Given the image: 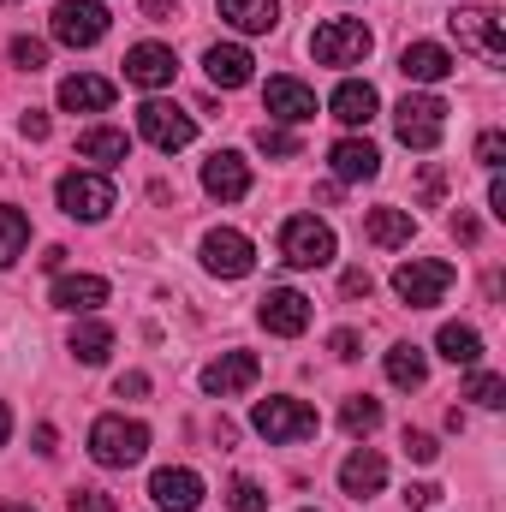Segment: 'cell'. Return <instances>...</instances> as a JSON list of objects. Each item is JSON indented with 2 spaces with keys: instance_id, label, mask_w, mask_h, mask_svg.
I'll use <instances>...</instances> for the list:
<instances>
[{
  "instance_id": "cell-1",
  "label": "cell",
  "mask_w": 506,
  "mask_h": 512,
  "mask_svg": "<svg viewBox=\"0 0 506 512\" xmlns=\"http://www.w3.org/2000/svg\"><path fill=\"white\" fill-rule=\"evenodd\" d=\"M149 453V429L137 417H96L90 423V459L108 465V471H126Z\"/></svg>"
},
{
  "instance_id": "cell-2",
  "label": "cell",
  "mask_w": 506,
  "mask_h": 512,
  "mask_svg": "<svg viewBox=\"0 0 506 512\" xmlns=\"http://www.w3.org/2000/svg\"><path fill=\"white\" fill-rule=\"evenodd\" d=\"M370 48H376V36H370V24H364V18H328V24L310 36L316 66H364V60H370Z\"/></svg>"
},
{
  "instance_id": "cell-3",
  "label": "cell",
  "mask_w": 506,
  "mask_h": 512,
  "mask_svg": "<svg viewBox=\"0 0 506 512\" xmlns=\"http://www.w3.org/2000/svg\"><path fill=\"white\" fill-rule=\"evenodd\" d=\"M251 423H256V435H268L274 447H292V441H310V435L322 429V417H316V405H304V399H256Z\"/></svg>"
},
{
  "instance_id": "cell-4",
  "label": "cell",
  "mask_w": 506,
  "mask_h": 512,
  "mask_svg": "<svg viewBox=\"0 0 506 512\" xmlns=\"http://www.w3.org/2000/svg\"><path fill=\"white\" fill-rule=\"evenodd\" d=\"M393 131H399L405 149H435L441 131H447V102L429 96V90H411V96L393 108Z\"/></svg>"
},
{
  "instance_id": "cell-5",
  "label": "cell",
  "mask_w": 506,
  "mask_h": 512,
  "mask_svg": "<svg viewBox=\"0 0 506 512\" xmlns=\"http://www.w3.org/2000/svg\"><path fill=\"white\" fill-rule=\"evenodd\" d=\"M334 227L328 221H316V215H292L286 227H280V256H286V268H328L334 262Z\"/></svg>"
},
{
  "instance_id": "cell-6",
  "label": "cell",
  "mask_w": 506,
  "mask_h": 512,
  "mask_svg": "<svg viewBox=\"0 0 506 512\" xmlns=\"http://www.w3.org/2000/svg\"><path fill=\"white\" fill-rule=\"evenodd\" d=\"M453 280H459V268H453V262H429V256H411V262H399V268H393V292H399L411 310L441 304Z\"/></svg>"
},
{
  "instance_id": "cell-7",
  "label": "cell",
  "mask_w": 506,
  "mask_h": 512,
  "mask_svg": "<svg viewBox=\"0 0 506 512\" xmlns=\"http://www.w3.org/2000/svg\"><path fill=\"white\" fill-rule=\"evenodd\" d=\"M48 30H54V42H66V48H96V42L108 36V6H102V0H60L54 18H48Z\"/></svg>"
},
{
  "instance_id": "cell-8",
  "label": "cell",
  "mask_w": 506,
  "mask_h": 512,
  "mask_svg": "<svg viewBox=\"0 0 506 512\" xmlns=\"http://www.w3.org/2000/svg\"><path fill=\"white\" fill-rule=\"evenodd\" d=\"M54 197H60V209H66L72 221H102V215L120 203L108 173H66V179L54 185Z\"/></svg>"
},
{
  "instance_id": "cell-9",
  "label": "cell",
  "mask_w": 506,
  "mask_h": 512,
  "mask_svg": "<svg viewBox=\"0 0 506 512\" xmlns=\"http://www.w3.org/2000/svg\"><path fill=\"white\" fill-rule=\"evenodd\" d=\"M447 30L459 36V48L483 54L489 66H506V36H501V18H495L489 6H459V12L447 18Z\"/></svg>"
},
{
  "instance_id": "cell-10",
  "label": "cell",
  "mask_w": 506,
  "mask_h": 512,
  "mask_svg": "<svg viewBox=\"0 0 506 512\" xmlns=\"http://www.w3.org/2000/svg\"><path fill=\"white\" fill-rule=\"evenodd\" d=\"M137 131L155 143V149H191V137H197V120L185 114V108H173V102H161V96H149L143 108H137Z\"/></svg>"
},
{
  "instance_id": "cell-11",
  "label": "cell",
  "mask_w": 506,
  "mask_h": 512,
  "mask_svg": "<svg viewBox=\"0 0 506 512\" xmlns=\"http://www.w3.org/2000/svg\"><path fill=\"white\" fill-rule=\"evenodd\" d=\"M203 268L221 274V280H245V274L256 268L251 239H245L239 227H215V233H203Z\"/></svg>"
},
{
  "instance_id": "cell-12",
  "label": "cell",
  "mask_w": 506,
  "mask_h": 512,
  "mask_svg": "<svg viewBox=\"0 0 506 512\" xmlns=\"http://www.w3.org/2000/svg\"><path fill=\"white\" fill-rule=\"evenodd\" d=\"M310 298L304 292H292V286H274V292H262V304H256V322L268 328V334H280V340H298L304 328H310Z\"/></svg>"
},
{
  "instance_id": "cell-13",
  "label": "cell",
  "mask_w": 506,
  "mask_h": 512,
  "mask_svg": "<svg viewBox=\"0 0 506 512\" xmlns=\"http://www.w3.org/2000/svg\"><path fill=\"white\" fill-rule=\"evenodd\" d=\"M203 191H209V197H221V203L251 197V161H245L239 149H215V155L203 161Z\"/></svg>"
},
{
  "instance_id": "cell-14",
  "label": "cell",
  "mask_w": 506,
  "mask_h": 512,
  "mask_svg": "<svg viewBox=\"0 0 506 512\" xmlns=\"http://www.w3.org/2000/svg\"><path fill=\"white\" fill-rule=\"evenodd\" d=\"M149 501L161 512H197L203 507V477L185 471V465H167V471L149 477Z\"/></svg>"
},
{
  "instance_id": "cell-15",
  "label": "cell",
  "mask_w": 506,
  "mask_h": 512,
  "mask_svg": "<svg viewBox=\"0 0 506 512\" xmlns=\"http://www.w3.org/2000/svg\"><path fill=\"white\" fill-rule=\"evenodd\" d=\"M256 376H262L256 352H221V358L203 370V393H209V399H233V393L256 387Z\"/></svg>"
},
{
  "instance_id": "cell-16",
  "label": "cell",
  "mask_w": 506,
  "mask_h": 512,
  "mask_svg": "<svg viewBox=\"0 0 506 512\" xmlns=\"http://www.w3.org/2000/svg\"><path fill=\"white\" fill-rule=\"evenodd\" d=\"M173 72H179V54H173V48H161V42H137V48H126V78L137 84V90H167Z\"/></svg>"
},
{
  "instance_id": "cell-17",
  "label": "cell",
  "mask_w": 506,
  "mask_h": 512,
  "mask_svg": "<svg viewBox=\"0 0 506 512\" xmlns=\"http://www.w3.org/2000/svg\"><path fill=\"white\" fill-rule=\"evenodd\" d=\"M262 108H268L274 120H286V126H304V120H316V90L298 84V78H268Z\"/></svg>"
},
{
  "instance_id": "cell-18",
  "label": "cell",
  "mask_w": 506,
  "mask_h": 512,
  "mask_svg": "<svg viewBox=\"0 0 506 512\" xmlns=\"http://www.w3.org/2000/svg\"><path fill=\"white\" fill-rule=\"evenodd\" d=\"M203 72H209L215 90H245L256 78V60H251V48H239V42H215L203 54Z\"/></svg>"
},
{
  "instance_id": "cell-19",
  "label": "cell",
  "mask_w": 506,
  "mask_h": 512,
  "mask_svg": "<svg viewBox=\"0 0 506 512\" xmlns=\"http://www.w3.org/2000/svg\"><path fill=\"white\" fill-rule=\"evenodd\" d=\"M328 114H334V120H340V126H370V120H376L381 114V96H376V84H370V78H346V84H340V90H334V102H328Z\"/></svg>"
},
{
  "instance_id": "cell-20",
  "label": "cell",
  "mask_w": 506,
  "mask_h": 512,
  "mask_svg": "<svg viewBox=\"0 0 506 512\" xmlns=\"http://www.w3.org/2000/svg\"><path fill=\"white\" fill-rule=\"evenodd\" d=\"M328 161H334V179H340V185H358V179H376L381 173V149L370 137H340V143L328 149Z\"/></svg>"
},
{
  "instance_id": "cell-21",
  "label": "cell",
  "mask_w": 506,
  "mask_h": 512,
  "mask_svg": "<svg viewBox=\"0 0 506 512\" xmlns=\"http://www.w3.org/2000/svg\"><path fill=\"white\" fill-rule=\"evenodd\" d=\"M48 298H54V310L90 316V310H102V304H108V280H102V274H60Z\"/></svg>"
},
{
  "instance_id": "cell-22",
  "label": "cell",
  "mask_w": 506,
  "mask_h": 512,
  "mask_svg": "<svg viewBox=\"0 0 506 512\" xmlns=\"http://www.w3.org/2000/svg\"><path fill=\"white\" fill-rule=\"evenodd\" d=\"M381 483H387V459H381L376 447L346 453V465H340V489H346L352 501H370V495H381Z\"/></svg>"
},
{
  "instance_id": "cell-23",
  "label": "cell",
  "mask_w": 506,
  "mask_h": 512,
  "mask_svg": "<svg viewBox=\"0 0 506 512\" xmlns=\"http://www.w3.org/2000/svg\"><path fill=\"white\" fill-rule=\"evenodd\" d=\"M453 66H459V60H453L441 42H411V48L399 54V72H405L411 84H447Z\"/></svg>"
},
{
  "instance_id": "cell-24",
  "label": "cell",
  "mask_w": 506,
  "mask_h": 512,
  "mask_svg": "<svg viewBox=\"0 0 506 512\" xmlns=\"http://www.w3.org/2000/svg\"><path fill=\"white\" fill-rule=\"evenodd\" d=\"M60 108L66 114H102V108H114V84L96 78V72H78V78L60 84Z\"/></svg>"
},
{
  "instance_id": "cell-25",
  "label": "cell",
  "mask_w": 506,
  "mask_h": 512,
  "mask_svg": "<svg viewBox=\"0 0 506 512\" xmlns=\"http://www.w3.org/2000/svg\"><path fill=\"white\" fill-rule=\"evenodd\" d=\"M364 233H370V245H381V251H399V245L417 239V221H411V209H370Z\"/></svg>"
},
{
  "instance_id": "cell-26",
  "label": "cell",
  "mask_w": 506,
  "mask_h": 512,
  "mask_svg": "<svg viewBox=\"0 0 506 512\" xmlns=\"http://www.w3.org/2000/svg\"><path fill=\"white\" fill-rule=\"evenodd\" d=\"M221 18L245 36H268L280 24V0H221Z\"/></svg>"
},
{
  "instance_id": "cell-27",
  "label": "cell",
  "mask_w": 506,
  "mask_h": 512,
  "mask_svg": "<svg viewBox=\"0 0 506 512\" xmlns=\"http://www.w3.org/2000/svg\"><path fill=\"white\" fill-rule=\"evenodd\" d=\"M435 352H441L447 364H465V370H477V358H483V334H477L471 322H447V328L435 334Z\"/></svg>"
},
{
  "instance_id": "cell-28",
  "label": "cell",
  "mask_w": 506,
  "mask_h": 512,
  "mask_svg": "<svg viewBox=\"0 0 506 512\" xmlns=\"http://www.w3.org/2000/svg\"><path fill=\"white\" fill-rule=\"evenodd\" d=\"M78 155L96 161V167H120V161L131 155V137L126 131H114V126H90L84 137H78Z\"/></svg>"
},
{
  "instance_id": "cell-29",
  "label": "cell",
  "mask_w": 506,
  "mask_h": 512,
  "mask_svg": "<svg viewBox=\"0 0 506 512\" xmlns=\"http://www.w3.org/2000/svg\"><path fill=\"white\" fill-rule=\"evenodd\" d=\"M108 352H114V328L108 322H78L72 328V358L78 364H108Z\"/></svg>"
},
{
  "instance_id": "cell-30",
  "label": "cell",
  "mask_w": 506,
  "mask_h": 512,
  "mask_svg": "<svg viewBox=\"0 0 506 512\" xmlns=\"http://www.w3.org/2000/svg\"><path fill=\"white\" fill-rule=\"evenodd\" d=\"M24 245H30V215L12 209V203H0V268H12L24 256Z\"/></svg>"
},
{
  "instance_id": "cell-31",
  "label": "cell",
  "mask_w": 506,
  "mask_h": 512,
  "mask_svg": "<svg viewBox=\"0 0 506 512\" xmlns=\"http://www.w3.org/2000/svg\"><path fill=\"white\" fill-rule=\"evenodd\" d=\"M387 382L393 387H423L429 382V358H423L417 346H393V352H387Z\"/></svg>"
},
{
  "instance_id": "cell-32",
  "label": "cell",
  "mask_w": 506,
  "mask_h": 512,
  "mask_svg": "<svg viewBox=\"0 0 506 512\" xmlns=\"http://www.w3.org/2000/svg\"><path fill=\"white\" fill-rule=\"evenodd\" d=\"M340 429H346V435H370V429H381V399H370V393L346 399V405H340Z\"/></svg>"
},
{
  "instance_id": "cell-33",
  "label": "cell",
  "mask_w": 506,
  "mask_h": 512,
  "mask_svg": "<svg viewBox=\"0 0 506 512\" xmlns=\"http://www.w3.org/2000/svg\"><path fill=\"white\" fill-rule=\"evenodd\" d=\"M465 399H471V405H483V411H501V405H506V382H501V376H489V370H471Z\"/></svg>"
},
{
  "instance_id": "cell-34",
  "label": "cell",
  "mask_w": 506,
  "mask_h": 512,
  "mask_svg": "<svg viewBox=\"0 0 506 512\" xmlns=\"http://www.w3.org/2000/svg\"><path fill=\"white\" fill-rule=\"evenodd\" d=\"M12 66L42 72V66H48V42H36V36H12Z\"/></svg>"
},
{
  "instance_id": "cell-35",
  "label": "cell",
  "mask_w": 506,
  "mask_h": 512,
  "mask_svg": "<svg viewBox=\"0 0 506 512\" xmlns=\"http://www.w3.org/2000/svg\"><path fill=\"white\" fill-rule=\"evenodd\" d=\"M256 149H262V155H280V161H286V155H298L304 143H298L292 131H280V126H262V131H256Z\"/></svg>"
},
{
  "instance_id": "cell-36",
  "label": "cell",
  "mask_w": 506,
  "mask_h": 512,
  "mask_svg": "<svg viewBox=\"0 0 506 512\" xmlns=\"http://www.w3.org/2000/svg\"><path fill=\"white\" fill-rule=\"evenodd\" d=\"M227 507H233V512H268V495L256 489L251 477H239V483L227 489Z\"/></svg>"
},
{
  "instance_id": "cell-37",
  "label": "cell",
  "mask_w": 506,
  "mask_h": 512,
  "mask_svg": "<svg viewBox=\"0 0 506 512\" xmlns=\"http://www.w3.org/2000/svg\"><path fill=\"white\" fill-rule=\"evenodd\" d=\"M405 453H411L417 465H435V453H441V441H435L429 429H405Z\"/></svg>"
},
{
  "instance_id": "cell-38",
  "label": "cell",
  "mask_w": 506,
  "mask_h": 512,
  "mask_svg": "<svg viewBox=\"0 0 506 512\" xmlns=\"http://www.w3.org/2000/svg\"><path fill=\"white\" fill-rule=\"evenodd\" d=\"M66 507L72 512H114V495H108V489H72Z\"/></svg>"
},
{
  "instance_id": "cell-39",
  "label": "cell",
  "mask_w": 506,
  "mask_h": 512,
  "mask_svg": "<svg viewBox=\"0 0 506 512\" xmlns=\"http://www.w3.org/2000/svg\"><path fill=\"white\" fill-rule=\"evenodd\" d=\"M501 155H506V137L501 131H483V137H477V161H483L489 173H501Z\"/></svg>"
},
{
  "instance_id": "cell-40",
  "label": "cell",
  "mask_w": 506,
  "mask_h": 512,
  "mask_svg": "<svg viewBox=\"0 0 506 512\" xmlns=\"http://www.w3.org/2000/svg\"><path fill=\"white\" fill-rule=\"evenodd\" d=\"M328 346H334V358H346V364H352V358H364V340H358V328H340Z\"/></svg>"
},
{
  "instance_id": "cell-41",
  "label": "cell",
  "mask_w": 506,
  "mask_h": 512,
  "mask_svg": "<svg viewBox=\"0 0 506 512\" xmlns=\"http://www.w3.org/2000/svg\"><path fill=\"white\" fill-rule=\"evenodd\" d=\"M435 501H441V483H411L405 489V507H417V512H429Z\"/></svg>"
},
{
  "instance_id": "cell-42",
  "label": "cell",
  "mask_w": 506,
  "mask_h": 512,
  "mask_svg": "<svg viewBox=\"0 0 506 512\" xmlns=\"http://www.w3.org/2000/svg\"><path fill=\"white\" fill-rule=\"evenodd\" d=\"M340 286H346V298H370V292H376V280H370V268H352V274H346Z\"/></svg>"
},
{
  "instance_id": "cell-43",
  "label": "cell",
  "mask_w": 506,
  "mask_h": 512,
  "mask_svg": "<svg viewBox=\"0 0 506 512\" xmlns=\"http://www.w3.org/2000/svg\"><path fill=\"white\" fill-rule=\"evenodd\" d=\"M114 393H120V399H143V393H149V376H143V370H126V376H120V382H114Z\"/></svg>"
},
{
  "instance_id": "cell-44",
  "label": "cell",
  "mask_w": 506,
  "mask_h": 512,
  "mask_svg": "<svg viewBox=\"0 0 506 512\" xmlns=\"http://www.w3.org/2000/svg\"><path fill=\"white\" fill-rule=\"evenodd\" d=\"M18 131H24L30 143H42V137H48V114H36V108H30V114L18 120Z\"/></svg>"
},
{
  "instance_id": "cell-45",
  "label": "cell",
  "mask_w": 506,
  "mask_h": 512,
  "mask_svg": "<svg viewBox=\"0 0 506 512\" xmlns=\"http://www.w3.org/2000/svg\"><path fill=\"white\" fill-rule=\"evenodd\" d=\"M489 215H495V221H506V185H501V173L489 179Z\"/></svg>"
},
{
  "instance_id": "cell-46",
  "label": "cell",
  "mask_w": 506,
  "mask_h": 512,
  "mask_svg": "<svg viewBox=\"0 0 506 512\" xmlns=\"http://www.w3.org/2000/svg\"><path fill=\"white\" fill-rule=\"evenodd\" d=\"M54 441H60V435H54V423H36V453H42V459L54 453Z\"/></svg>"
},
{
  "instance_id": "cell-47",
  "label": "cell",
  "mask_w": 506,
  "mask_h": 512,
  "mask_svg": "<svg viewBox=\"0 0 506 512\" xmlns=\"http://www.w3.org/2000/svg\"><path fill=\"white\" fill-rule=\"evenodd\" d=\"M143 18H155V24L173 18V0H143Z\"/></svg>"
},
{
  "instance_id": "cell-48",
  "label": "cell",
  "mask_w": 506,
  "mask_h": 512,
  "mask_svg": "<svg viewBox=\"0 0 506 512\" xmlns=\"http://www.w3.org/2000/svg\"><path fill=\"white\" fill-rule=\"evenodd\" d=\"M42 268H48V274H60V268H66V251H60V245H48V251H42Z\"/></svg>"
},
{
  "instance_id": "cell-49",
  "label": "cell",
  "mask_w": 506,
  "mask_h": 512,
  "mask_svg": "<svg viewBox=\"0 0 506 512\" xmlns=\"http://www.w3.org/2000/svg\"><path fill=\"white\" fill-rule=\"evenodd\" d=\"M6 435H12V411H6V399H0V447H6Z\"/></svg>"
},
{
  "instance_id": "cell-50",
  "label": "cell",
  "mask_w": 506,
  "mask_h": 512,
  "mask_svg": "<svg viewBox=\"0 0 506 512\" xmlns=\"http://www.w3.org/2000/svg\"><path fill=\"white\" fill-rule=\"evenodd\" d=\"M0 512H36V507H18V501H0Z\"/></svg>"
},
{
  "instance_id": "cell-51",
  "label": "cell",
  "mask_w": 506,
  "mask_h": 512,
  "mask_svg": "<svg viewBox=\"0 0 506 512\" xmlns=\"http://www.w3.org/2000/svg\"><path fill=\"white\" fill-rule=\"evenodd\" d=\"M304 512H310V507H304Z\"/></svg>"
}]
</instances>
